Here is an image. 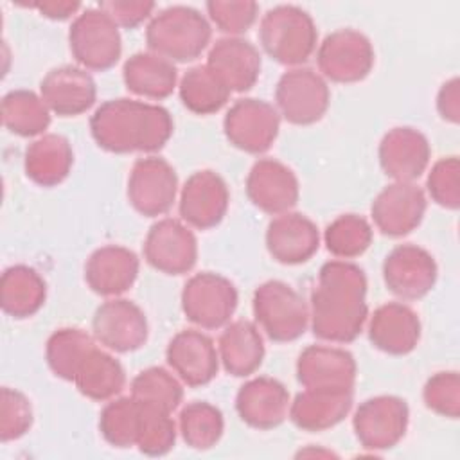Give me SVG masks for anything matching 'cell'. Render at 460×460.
Masks as SVG:
<instances>
[{
  "label": "cell",
  "instance_id": "6da1fadb",
  "mask_svg": "<svg viewBox=\"0 0 460 460\" xmlns=\"http://www.w3.org/2000/svg\"><path fill=\"white\" fill-rule=\"evenodd\" d=\"M367 288V275L358 264L345 259L322 264L309 300L313 334L331 343L354 341L368 320Z\"/></svg>",
  "mask_w": 460,
  "mask_h": 460
},
{
  "label": "cell",
  "instance_id": "7a4b0ae2",
  "mask_svg": "<svg viewBox=\"0 0 460 460\" xmlns=\"http://www.w3.org/2000/svg\"><path fill=\"white\" fill-rule=\"evenodd\" d=\"M172 129L169 110L129 97L104 101L90 117L95 144L115 155L156 153L169 142Z\"/></svg>",
  "mask_w": 460,
  "mask_h": 460
},
{
  "label": "cell",
  "instance_id": "3957f363",
  "mask_svg": "<svg viewBox=\"0 0 460 460\" xmlns=\"http://www.w3.org/2000/svg\"><path fill=\"white\" fill-rule=\"evenodd\" d=\"M212 38V25L205 14L189 5H171L149 20L146 43L149 52L169 61L189 63L201 56Z\"/></svg>",
  "mask_w": 460,
  "mask_h": 460
},
{
  "label": "cell",
  "instance_id": "277c9868",
  "mask_svg": "<svg viewBox=\"0 0 460 460\" xmlns=\"http://www.w3.org/2000/svg\"><path fill=\"white\" fill-rule=\"evenodd\" d=\"M259 40L273 61L295 68L314 54L318 31L305 9L282 4L268 9L261 18Z\"/></svg>",
  "mask_w": 460,
  "mask_h": 460
},
{
  "label": "cell",
  "instance_id": "5b68a950",
  "mask_svg": "<svg viewBox=\"0 0 460 460\" xmlns=\"http://www.w3.org/2000/svg\"><path fill=\"white\" fill-rule=\"evenodd\" d=\"M253 316L264 334L277 343L298 340L309 327V305L282 280H266L253 291Z\"/></svg>",
  "mask_w": 460,
  "mask_h": 460
},
{
  "label": "cell",
  "instance_id": "8992f818",
  "mask_svg": "<svg viewBox=\"0 0 460 460\" xmlns=\"http://www.w3.org/2000/svg\"><path fill=\"white\" fill-rule=\"evenodd\" d=\"M68 45L74 59L84 70H110L122 54L119 25L99 7H88L74 18L68 29Z\"/></svg>",
  "mask_w": 460,
  "mask_h": 460
},
{
  "label": "cell",
  "instance_id": "52a82bcc",
  "mask_svg": "<svg viewBox=\"0 0 460 460\" xmlns=\"http://www.w3.org/2000/svg\"><path fill=\"white\" fill-rule=\"evenodd\" d=\"M181 311L201 329H221L230 323L239 302L234 282L214 271L192 275L181 289Z\"/></svg>",
  "mask_w": 460,
  "mask_h": 460
},
{
  "label": "cell",
  "instance_id": "ba28073f",
  "mask_svg": "<svg viewBox=\"0 0 460 460\" xmlns=\"http://www.w3.org/2000/svg\"><path fill=\"white\" fill-rule=\"evenodd\" d=\"M331 90L320 72L309 66L286 70L275 86V108L295 126H311L329 110Z\"/></svg>",
  "mask_w": 460,
  "mask_h": 460
},
{
  "label": "cell",
  "instance_id": "9c48e42d",
  "mask_svg": "<svg viewBox=\"0 0 460 460\" xmlns=\"http://www.w3.org/2000/svg\"><path fill=\"white\" fill-rule=\"evenodd\" d=\"M376 61L372 41L359 31L345 27L323 38L316 50L318 72L332 83L363 81Z\"/></svg>",
  "mask_w": 460,
  "mask_h": 460
},
{
  "label": "cell",
  "instance_id": "30bf717a",
  "mask_svg": "<svg viewBox=\"0 0 460 460\" xmlns=\"http://www.w3.org/2000/svg\"><path fill=\"white\" fill-rule=\"evenodd\" d=\"M410 410L397 395H376L365 399L354 411L352 429L368 451H385L397 446L406 435Z\"/></svg>",
  "mask_w": 460,
  "mask_h": 460
},
{
  "label": "cell",
  "instance_id": "8fae6325",
  "mask_svg": "<svg viewBox=\"0 0 460 460\" xmlns=\"http://www.w3.org/2000/svg\"><path fill=\"white\" fill-rule=\"evenodd\" d=\"M280 115L277 108L262 99H237L223 119L226 140L248 155L266 153L277 140Z\"/></svg>",
  "mask_w": 460,
  "mask_h": 460
},
{
  "label": "cell",
  "instance_id": "7c38bea8",
  "mask_svg": "<svg viewBox=\"0 0 460 460\" xmlns=\"http://www.w3.org/2000/svg\"><path fill=\"white\" fill-rule=\"evenodd\" d=\"M178 196V174L162 156L138 158L128 178V201L146 217L167 214Z\"/></svg>",
  "mask_w": 460,
  "mask_h": 460
},
{
  "label": "cell",
  "instance_id": "4fadbf2b",
  "mask_svg": "<svg viewBox=\"0 0 460 460\" xmlns=\"http://www.w3.org/2000/svg\"><path fill=\"white\" fill-rule=\"evenodd\" d=\"M92 332L95 341L111 352H135L147 341V316L133 300L113 296L95 309Z\"/></svg>",
  "mask_w": 460,
  "mask_h": 460
},
{
  "label": "cell",
  "instance_id": "5bb4252c",
  "mask_svg": "<svg viewBox=\"0 0 460 460\" xmlns=\"http://www.w3.org/2000/svg\"><path fill=\"white\" fill-rule=\"evenodd\" d=\"M144 259L160 273H189L198 261V239L190 226L174 217L153 223L144 239Z\"/></svg>",
  "mask_w": 460,
  "mask_h": 460
},
{
  "label": "cell",
  "instance_id": "9a60e30c",
  "mask_svg": "<svg viewBox=\"0 0 460 460\" xmlns=\"http://www.w3.org/2000/svg\"><path fill=\"white\" fill-rule=\"evenodd\" d=\"M438 277L433 255L417 244H399L383 261V280L386 289L402 300L426 296Z\"/></svg>",
  "mask_w": 460,
  "mask_h": 460
},
{
  "label": "cell",
  "instance_id": "2e32d148",
  "mask_svg": "<svg viewBox=\"0 0 460 460\" xmlns=\"http://www.w3.org/2000/svg\"><path fill=\"white\" fill-rule=\"evenodd\" d=\"M426 207V192L415 181H394L374 198L370 216L381 234L402 237L422 223Z\"/></svg>",
  "mask_w": 460,
  "mask_h": 460
},
{
  "label": "cell",
  "instance_id": "e0dca14e",
  "mask_svg": "<svg viewBox=\"0 0 460 460\" xmlns=\"http://www.w3.org/2000/svg\"><path fill=\"white\" fill-rule=\"evenodd\" d=\"M230 192L226 181L210 169L192 172L180 190V217L192 228L217 226L228 212Z\"/></svg>",
  "mask_w": 460,
  "mask_h": 460
},
{
  "label": "cell",
  "instance_id": "ac0fdd59",
  "mask_svg": "<svg viewBox=\"0 0 460 460\" xmlns=\"http://www.w3.org/2000/svg\"><path fill=\"white\" fill-rule=\"evenodd\" d=\"M165 359L176 377L190 388L208 385L221 363L214 340L198 329L178 331L167 343Z\"/></svg>",
  "mask_w": 460,
  "mask_h": 460
},
{
  "label": "cell",
  "instance_id": "d6986e66",
  "mask_svg": "<svg viewBox=\"0 0 460 460\" xmlns=\"http://www.w3.org/2000/svg\"><path fill=\"white\" fill-rule=\"evenodd\" d=\"M244 189L252 205L270 216L289 212L300 198L296 174L275 158H259L248 171Z\"/></svg>",
  "mask_w": 460,
  "mask_h": 460
},
{
  "label": "cell",
  "instance_id": "ffe728a7",
  "mask_svg": "<svg viewBox=\"0 0 460 460\" xmlns=\"http://www.w3.org/2000/svg\"><path fill=\"white\" fill-rule=\"evenodd\" d=\"M358 365L354 356L340 347L309 345L296 359V379L311 390H354Z\"/></svg>",
  "mask_w": 460,
  "mask_h": 460
},
{
  "label": "cell",
  "instance_id": "44dd1931",
  "mask_svg": "<svg viewBox=\"0 0 460 460\" xmlns=\"http://www.w3.org/2000/svg\"><path fill=\"white\" fill-rule=\"evenodd\" d=\"M40 95L50 113L77 117L95 104L97 86L92 74L83 66L61 65L43 75Z\"/></svg>",
  "mask_w": 460,
  "mask_h": 460
},
{
  "label": "cell",
  "instance_id": "7402d4cb",
  "mask_svg": "<svg viewBox=\"0 0 460 460\" xmlns=\"http://www.w3.org/2000/svg\"><path fill=\"white\" fill-rule=\"evenodd\" d=\"M379 165L394 181H415L429 165L431 147L426 135L411 126L386 131L379 142Z\"/></svg>",
  "mask_w": 460,
  "mask_h": 460
},
{
  "label": "cell",
  "instance_id": "603a6c76",
  "mask_svg": "<svg viewBox=\"0 0 460 460\" xmlns=\"http://www.w3.org/2000/svg\"><path fill=\"white\" fill-rule=\"evenodd\" d=\"M264 241L273 261L295 266L307 262L318 252L320 230L305 214L289 210L268 223Z\"/></svg>",
  "mask_w": 460,
  "mask_h": 460
},
{
  "label": "cell",
  "instance_id": "cb8c5ba5",
  "mask_svg": "<svg viewBox=\"0 0 460 460\" xmlns=\"http://www.w3.org/2000/svg\"><path fill=\"white\" fill-rule=\"evenodd\" d=\"M289 402V392L279 379L259 376L239 388L235 411L250 428L273 429L288 419Z\"/></svg>",
  "mask_w": 460,
  "mask_h": 460
},
{
  "label": "cell",
  "instance_id": "d4e9b609",
  "mask_svg": "<svg viewBox=\"0 0 460 460\" xmlns=\"http://www.w3.org/2000/svg\"><path fill=\"white\" fill-rule=\"evenodd\" d=\"M140 270L137 253L120 244H106L90 253L84 264L88 288L101 296H120L135 284Z\"/></svg>",
  "mask_w": 460,
  "mask_h": 460
},
{
  "label": "cell",
  "instance_id": "484cf974",
  "mask_svg": "<svg viewBox=\"0 0 460 460\" xmlns=\"http://www.w3.org/2000/svg\"><path fill=\"white\" fill-rule=\"evenodd\" d=\"M370 343L390 356H406L420 340L419 314L402 302H386L368 318Z\"/></svg>",
  "mask_w": 460,
  "mask_h": 460
},
{
  "label": "cell",
  "instance_id": "4316f807",
  "mask_svg": "<svg viewBox=\"0 0 460 460\" xmlns=\"http://www.w3.org/2000/svg\"><path fill=\"white\" fill-rule=\"evenodd\" d=\"M207 65L221 77L230 92H248L261 75L262 59L253 43L241 36L219 38L208 50Z\"/></svg>",
  "mask_w": 460,
  "mask_h": 460
},
{
  "label": "cell",
  "instance_id": "83f0119b",
  "mask_svg": "<svg viewBox=\"0 0 460 460\" xmlns=\"http://www.w3.org/2000/svg\"><path fill=\"white\" fill-rule=\"evenodd\" d=\"M354 390H311L296 394L289 402L288 417L302 431L316 433L340 424L352 410Z\"/></svg>",
  "mask_w": 460,
  "mask_h": 460
},
{
  "label": "cell",
  "instance_id": "f1b7e54d",
  "mask_svg": "<svg viewBox=\"0 0 460 460\" xmlns=\"http://www.w3.org/2000/svg\"><path fill=\"white\" fill-rule=\"evenodd\" d=\"M74 165V149L66 137L45 133L32 140L23 156V169L40 187H56L66 180Z\"/></svg>",
  "mask_w": 460,
  "mask_h": 460
},
{
  "label": "cell",
  "instance_id": "f546056e",
  "mask_svg": "<svg viewBox=\"0 0 460 460\" xmlns=\"http://www.w3.org/2000/svg\"><path fill=\"white\" fill-rule=\"evenodd\" d=\"M223 368L235 377H248L262 365L266 349L259 327L248 320H235L225 325L217 341Z\"/></svg>",
  "mask_w": 460,
  "mask_h": 460
},
{
  "label": "cell",
  "instance_id": "4dcf8cb0",
  "mask_svg": "<svg viewBox=\"0 0 460 460\" xmlns=\"http://www.w3.org/2000/svg\"><path fill=\"white\" fill-rule=\"evenodd\" d=\"M122 79L131 93L162 101L174 92L178 70L172 61L158 54L137 52L124 61Z\"/></svg>",
  "mask_w": 460,
  "mask_h": 460
},
{
  "label": "cell",
  "instance_id": "1f68e13d",
  "mask_svg": "<svg viewBox=\"0 0 460 460\" xmlns=\"http://www.w3.org/2000/svg\"><path fill=\"white\" fill-rule=\"evenodd\" d=\"M47 298L45 279L27 264H14L4 270L0 279V305L5 314L16 320L36 314Z\"/></svg>",
  "mask_w": 460,
  "mask_h": 460
},
{
  "label": "cell",
  "instance_id": "d6a6232c",
  "mask_svg": "<svg viewBox=\"0 0 460 460\" xmlns=\"http://www.w3.org/2000/svg\"><path fill=\"white\" fill-rule=\"evenodd\" d=\"M79 394L92 401H110L126 386V372L120 361L97 345L86 354L72 381Z\"/></svg>",
  "mask_w": 460,
  "mask_h": 460
},
{
  "label": "cell",
  "instance_id": "836d02e7",
  "mask_svg": "<svg viewBox=\"0 0 460 460\" xmlns=\"http://www.w3.org/2000/svg\"><path fill=\"white\" fill-rule=\"evenodd\" d=\"M181 104L196 115H212L230 99V88L207 65L190 66L178 84Z\"/></svg>",
  "mask_w": 460,
  "mask_h": 460
},
{
  "label": "cell",
  "instance_id": "e575fe53",
  "mask_svg": "<svg viewBox=\"0 0 460 460\" xmlns=\"http://www.w3.org/2000/svg\"><path fill=\"white\" fill-rule=\"evenodd\" d=\"M2 122L18 137H41L50 126V110L32 90H11L2 99Z\"/></svg>",
  "mask_w": 460,
  "mask_h": 460
},
{
  "label": "cell",
  "instance_id": "d590c367",
  "mask_svg": "<svg viewBox=\"0 0 460 460\" xmlns=\"http://www.w3.org/2000/svg\"><path fill=\"white\" fill-rule=\"evenodd\" d=\"M93 347L95 338L86 331L79 327H61L49 336L45 343V359L56 377L74 381L77 368Z\"/></svg>",
  "mask_w": 460,
  "mask_h": 460
},
{
  "label": "cell",
  "instance_id": "8d00e7d4",
  "mask_svg": "<svg viewBox=\"0 0 460 460\" xmlns=\"http://www.w3.org/2000/svg\"><path fill=\"white\" fill-rule=\"evenodd\" d=\"M178 431L189 447L207 451L221 440L225 419L217 406L207 401H192L180 411Z\"/></svg>",
  "mask_w": 460,
  "mask_h": 460
},
{
  "label": "cell",
  "instance_id": "74e56055",
  "mask_svg": "<svg viewBox=\"0 0 460 460\" xmlns=\"http://www.w3.org/2000/svg\"><path fill=\"white\" fill-rule=\"evenodd\" d=\"M372 225L358 214H341L323 230V243L336 259H354L363 255L372 244Z\"/></svg>",
  "mask_w": 460,
  "mask_h": 460
},
{
  "label": "cell",
  "instance_id": "f35d334b",
  "mask_svg": "<svg viewBox=\"0 0 460 460\" xmlns=\"http://www.w3.org/2000/svg\"><path fill=\"white\" fill-rule=\"evenodd\" d=\"M131 397L172 413L183 399V383L162 367H149L131 381Z\"/></svg>",
  "mask_w": 460,
  "mask_h": 460
},
{
  "label": "cell",
  "instance_id": "ab89813d",
  "mask_svg": "<svg viewBox=\"0 0 460 460\" xmlns=\"http://www.w3.org/2000/svg\"><path fill=\"white\" fill-rule=\"evenodd\" d=\"M176 422L169 411L138 401V429L135 446L147 456L167 455L176 442Z\"/></svg>",
  "mask_w": 460,
  "mask_h": 460
},
{
  "label": "cell",
  "instance_id": "60d3db41",
  "mask_svg": "<svg viewBox=\"0 0 460 460\" xmlns=\"http://www.w3.org/2000/svg\"><path fill=\"white\" fill-rule=\"evenodd\" d=\"M138 429V401L135 397L110 399L99 415V431L113 447H131Z\"/></svg>",
  "mask_w": 460,
  "mask_h": 460
},
{
  "label": "cell",
  "instance_id": "b9f144b4",
  "mask_svg": "<svg viewBox=\"0 0 460 460\" xmlns=\"http://www.w3.org/2000/svg\"><path fill=\"white\" fill-rule=\"evenodd\" d=\"M422 401L428 410L440 417L458 419L460 415V376L456 370L433 374L424 388Z\"/></svg>",
  "mask_w": 460,
  "mask_h": 460
},
{
  "label": "cell",
  "instance_id": "7bdbcfd3",
  "mask_svg": "<svg viewBox=\"0 0 460 460\" xmlns=\"http://www.w3.org/2000/svg\"><path fill=\"white\" fill-rule=\"evenodd\" d=\"M205 7L208 20L226 36H241L259 14V5L252 0H210Z\"/></svg>",
  "mask_w": 460,
  "mask_h": 460
},
{
  "label": "cell",
  "instance_id": "ee69618b",
  "mask_svg": "<svg viewBox=\"0 0 460 460\" xmlns=\"http://www.w3.org/2000/svg\"><path fill=\"white\" fill-rule=\"evenodd\" d=\"M429 198L442 208L456 210L460 207V162L458 156H446L433 164L426 178Z\"/></svg>",
  "mask_w": 460,
  "mask_h": 460
},
{
  "label": "cell",
  "instance_id": "f6af8a7d",
  "mask_svg": "<svg viewBox=\"0 0 460 460\" xmlns=\"http://www.w3.org/2000/svg\"><path fill=\"white\" fill-rule=\"evenodd\" d=\"M34 415L31 401L16 388L4 386L0 395V440L22 438L32 426Z\"/></svg>",
  "mask_w": 460,
  "mask_h": 460
},
{
  "label": "cell",
  "instance_id": "bcb514c9",
  "mask_svg": "<svg viewBox=\"0 0 460 460\" xmlns=\"http://www.w3.org/2000/svg\"><path fill=\"white\" fill-rule=\"evenodd\" d=\"M99 9H102L119 27L124 29H135L146 20L153 18L155 11V2L147 0H108V2H99Z\"/></svg>",
  "mask_w": 460,
  "mask_h": 460
},
{
  "label": "cell",
  "instance_id": "7dc6e473",
  "mask_svg": "<svg viewBox=\"0 0 460 460\" xmlns=\"http://www.w3.org/2000/svg\"><path fill=\"white\" fill-rule=\"evenodd\" d=\"M437 111L438 115L451 124H458L460 120V81L458 77H451L446 81L437 93Z\"/></svg>",
  "mask_w": 460,
  "mask_h": 460
},
{
  "label": "cell",
  "instance_id": "c3c4849f",
  "mask_svg": "<svg viewBox=\"0 0 460 460\" xmlns=\"http://www.w3.org/2000/svg\"><path fill=\"white\" fill-rule=\"evenodd\" d=\"M31 7L38 9V13L49 20H68L81 9V4L70 0H43L31 4Z\"/></svg>",
  "mask_w": 460,
  "mask_h": 460
}]
</instances>
